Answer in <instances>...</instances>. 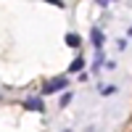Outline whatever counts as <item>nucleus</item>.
I'll use <instances>...</instances> for the list:
<instances>
[{"label": "nucleus", "mask_w": 132, "mask_h": 132, "mask_svg": "<svg viewBox=\"0 0 132 132\" xmlns=\"http://www.w3.org/2000/svg\"><path fill=\"white\" fill-rule=\"evenodd\" d=\"M66 87H69V79H66V77H56V79H53V82H48L45 87H42V93H45V95H50V93H58V90H66Z\"/></svg>", "instance_id": "nucleus-1"}, {"label": "nucleus", "mask_w": 132, "mask_h": 132, "mask_svg": "<svg viewBox=\"0 0 132 132\" xmlns=\"http://www.w3.org/2000/svg\"><path fill=\"white\" fill-rule=\"evenodd\" d=\"M21 106H24L27 111H37V114H42V111H45V101H42V98H35V95H32V98H27V101L21 103Z\"/></svg>", "instance_id": "nucleus-2"}, {"label": "nucleus", "mask_w": 132, "mask_h": 132, "mask_svg": "<svg viewBox=\"0 0 132 132\" xmlns=\"http://www.w3.org/2000/svg\"><path fill=\"white\" fill-rule=\"evenodd\" d=\"M90 37H93V48H95V50H101V48H103V42H106V35H103V32L98 29V27H95Z\"/></svg>", "instance_id": "nucleus-3"}, {"label": "nucleus", "mask_w": 132, "mask_h": 132, "mask_svg": "<svg viewBox=\"0 0 132 132\" xmlns=\"http://www.w3.org/2000/svg\"><path fill=\"white\" fill-rule=\"evenodd\" d=\"M66 45H69V48H79L82 45V37L77 35V32H69V35H66Z\"/></svg>", "instance_id": "nucleus-4"}, {"label": "nucleus", "mask_w": 132, "mask_h": 132, "mask_svg": "<svg viewBox=\"0 0 132 132\" xmlns=\"http://www.w3.org/2000/svg\"><path fill=\"white\" fill-rule=\"evenodd\" d=\"M82 69H85V58H82V56H79V58H74V61L69 63V71H71V74H77V71H82Z\"/></svg>", "instance_id": "nucleus-5"}, {"label": "nucleus", "mask_w": 132, "mask_h": 132, "mask_svg": "<svg viewBox=\"0 0 132 132\" xmlns=\"http://www.w3.org/2000/svg\"><path fill=\"white\" fill-rule=\"evenodd\" d=\"M69 103H71V93H63L61 95V106H69Z\"/></svg>", "instance_id": "nucleus-6"}, {"label": "nucleus", "mask_w": 132, "mask_h": 132, "mask_svg": "<svg viewBox=\"0 0 132 132\" xmlns=\"http://www.w3.org/2000/svg\"><path fill=\"white\" fill-rule=\"evenodd\" d=\"M45 3H50V5H58V8H63V5H66V0H45Z\"/></svg>", "instance_id": "nucleus-7"}, {"label": "nucleus", "mask_w": 132, "mask_h": 132, "mask_svg": "<svg viewBox=\"0 0 132 132\" xmlns=\"http://www.w3.org/2000/svg\"><path fill=\"white\" fill-rule=\"evenodd\" d=\"M98 3H101V5H103V8H106V5H108V3H111V0H98Z\"/></svg>", "instance_id": "nucleus-8"}, {"label": "nucleus", "mask_w": 132, "mask_h": 132, "mask_svg": "<svg viewBox=\"0 0 132 132\" xmlns=\"http://www.w3.org/2000/svg\"><path fill=\"white\" fill-rule=\"evenodd\" d=\"M63 132H71V129H63Z\"/></svg>", "instance_id": "nucleus-9"}, {"label": "nucleus", "mask_w": 132, "mask_h": 132, "mask_svg": "<svg viewBox=\"0 0 132 132\" xmlns=\"http://www.w3.org/2000/svg\"><path fill=\"white\" fill-rule=\"evenodd\" d=\"M0 101H3V95H0Z\"/></svg>", "instance_id": "nucleus-10"}]
</instances>
